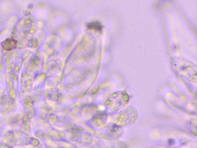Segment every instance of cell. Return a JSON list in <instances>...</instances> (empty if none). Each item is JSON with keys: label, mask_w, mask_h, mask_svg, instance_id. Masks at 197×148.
I'll use <instances>...</instances> for the list:
<instances>
[{"label": "cell", "mask_w": 197, "mask_h": 148, "mask_svg": "<svg viewBox=\"0 0 197 148\" xmlns=\"http://www.w3.org/2000/svg\"><path fill=\"white\" fill-rule=\"evenodd\" d=\"M128 96L124 93H116L107 101L108 108L112 111H116L122 108L128 102Z\"/></svg>", "instance_id": "cell-1"}]
</instances>
